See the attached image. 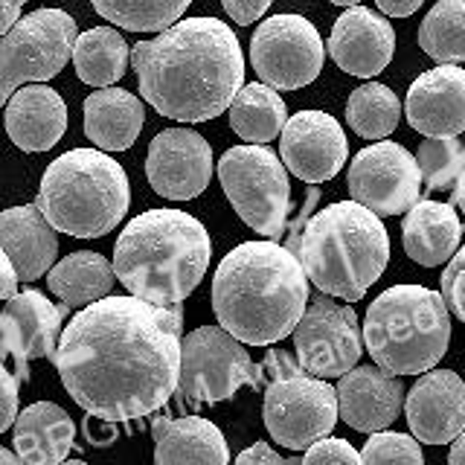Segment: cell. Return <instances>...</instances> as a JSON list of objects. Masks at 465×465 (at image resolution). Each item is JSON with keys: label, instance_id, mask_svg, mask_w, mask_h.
I'll use <instances>...</instances> for the list:
<instances>
[{"label": "cell", "instance_id": "49", "mask_svg": "<svg viewBox=\"0 0 465 465\" xmlns=\"http://www.w3.org/2000/svg\"><path fill=\"white\" fill-rule=\"evenodd\" d=\"M285 465H302V460H300V457H288Z\"/></svg>", "mask_w": 465, "mask_h": 465}, {"label": "cell", "instance_id": "16", "mask_svg": "<svg viewBox=\"0 0 465 465\" xmlns=\"http://www.w3.org/2000/svg\"><path fill=\"white\" fill-rule=\"evenodd\" d=\"M145 178L157 195L193 201L213 178V149L193 128H166L152 140L145 157Z\"/></svg>", "mask_w": 465, "mask_h": 465}, {"label": "cell", "instance_id": "21", "mask_svg": "<svg viewBox=\"0 0 465 465\" xmlns=\"http://www.w3.org/2000/svg\"><path fill=\"white\" fill-rule=\"evenodd\" d=\"M338 390V413L349 428L361 433L387 430L401 413L404 387L399 375L381 367H355L341 375Z\"/></svg>", "mask_w": 465, "mask_h": 465}, {"label": "cell", "instance_id": "15", "mask_svg": "<svg viewBox=\"0 0 465 465\" xmlns=\"http://www.w3.org/2000/svg\"><path fill=\"white\" fill-rule=\"evenodd\" d=\"M67 312L70 305H55L35 288L6 300L0 309V358L15 361L18 381H29V361L55 355Z\"/></svg>", "mask_w": 465, "mask_h": 465}, {"label": "cell", "instance_id": "33", "mask_svg": "<svg viewBox=\"0 0 465 465\" xmlns=\"http://www.w3.org/2000/svg\"><path fill=\"white\" fill-rule=\"evenodd\" d=\"M99 18L131 33H163L174 26L193 0H91Z\"/></svg>", "mask_w": 465, "mask_h": 465}, {"label": "cell", "instance_id": "19", "mask_svg": "<svg viewBox=\"0 0 465 465\" xmlns=\"http://www.w3.org/2000/svg\"><path fill=\"white\" fill-rule=\"evenodd\" d=\"M343 73L358 79L378 76L396 53V33L378 12L367 6L346 9L331 26L326 47Z\"/></svg>", "mask_w": 465, "mask_h": 465}, {"label": "cell", "instance_id": "38", "mask_svg": "<svg viewBox=\"0 0 465 465\" xmlns=\"http://www.w3.org/2000/svg\"><path fill=\"white\" fill-rule=\"evenodd\" d=\"M18 375H12L4 358H0V433L18 419Z\"/></svg>", "mask_w": 465, "mask_h": 465}, {"label": "cell", "instance_id": "1", "mask_svg": "<svg viewBox=\"0 0 465 465\" xmlns=\"http://www.w3.org/2000/svg\"><path fill=\"white\" fill-rule=\"evenodd\" d=\"M181 305L105 297L64 326L53 363L62 384L94 419L134 421L160 411L181 381Z\"/></svg>", "mask_w": 465, "mask_h": 465}, {"label": "cell", "instance_id": "17", "mask_svg": "<svg viewBox=\"0 0 465 465\" xmlns=\"http://www.w3.org/2000/svg\"><path fill=\"white\" fill-rule=\"evenodd\" d=\"M280 154L288 172L305 183H323L338 174L349 157L341 123L326 111H300L288 116L280 134Z\"/></svg>", "mask_w": 465, "mask_h": 465}, {"label": "cell", "instance_id": "50", "mask_svg": "<svg viewBox=\"0 0 465 465\" xmlns=\"http://www.w3.org/2000/svg\"><path fill=\"white\" fill-rule=\"evenodd\" d=\"M6 259V253H4V247H0V262H4Z\"/></svg>", "mask_w": 465, "mask_h": 465}, {"label": "cell", "instance_id": "18", "mask_svg": "<svg viewBox=\"0 0 465 465\" xmlns=\"http://www.w3.org/2000/svg\"><path fill=\"white\" fill-rule=\"evenodd\" d=\"M411 433L425 445H448L465 430V381L454 370H428L404 399Z\"/></svg>", "mask_w": 465, "mask_h": 465}, {"label": "cell", "instance_id": "5", "mask_svg": "<svg viewBox=\"0 0 465 465\" xmlns=\"http://www.w3.org/2000/svg\"><path fill=\"white\" fill-rule=\"evenodd\" d=\"M288 251L317 285L320 294L358 302L390 262V236L372 210L358 201L329 203L291 230Z\"/></svg>", "mask_w": 465, "mask_h": 465}, {"label": "cell", "instance_id": "7", "mask_svg": "<svg viewBox=\"0 0 465 465\" xmlns=\"http://www.w3.org/2000/svg\"><path fill=\"white\" fill-rule=\"evenodd\" d=\"M450 343V317L442 294L425 285H392L370 302L363 346L381 370L419 375L442 361Z\"/></svg>", "mask_w": 465, "mask_h": 465}, {"label": "cell", "instance_id": "44", "mask_svg": "<svg viewBox=\"0 0 465 465\" xmlns=\"http://www.w3.org/2000/svg\"><path fill=\"white\" fill-rule=\"evenodd\" d=\"M448 465H465V430L457 436L454 442H450V450H448Z\"/></svg>", "mask_w": 465, "mask_h": 465}, {"label": "cell", "instance_id": "22", "mask_svg": "<svg viewBox=\"0 0 465 465\" xmlns=\"http://www.w3.org/2000/svg\"><path fill=\"white\" fill-rule=\"evenodd\" d=\"M6 134L24 152H50L67 131V105L50 84H26L6 102Z\"/></svg>", "mask_w": 465, "mask_h": 465}, {"label": "cell", "instance_id": "48", "mask_svg": "<svg viewBox=\"0 0 465 465\" xmlns=\"http://www.w3.org/2000/svg\"><path fill=\"white\" fill-rule=\"evenodd\" d=\"M58 465H87L84 460H64V462H58Z\"/></svg>", "mask_w": 465, "mask_h": 465}, {"label": "cell", "instance_id": "30", "mask_svg": "<svg viewBox=\"0 0 465 465\" xmlns=\"http://www.w3.org/2000/svg\"><path fill=\"white\" fill-rule=\"evenodd\" d=\"M288 111L273 87L253 82L244 84L230 105V128L251 145H265L282 134Z\"/></svg>", "mask_w": 465, "mask_h": 465}, {"label": "cell", "instance_id": "45", "mask_svg": "<svg viewBox=\"0 0 465 465\" xmlns=\"http://www.w3.org/2000/svg\"><path fill=\"white\" fill-rule=\"evenodd\" d=\"M454 203L465 213V169H462L460 181H457V186H454Z\"/></svg>", "mask_w": 465, "mask_h": 465}, {"label": "cell", "instance_id": "31", "mask_svg": "<svg viewBox=\"0 0 465 465\" xmlns=\"http://www.w3.org/2000/svg\"><path fill=\"white\" fill-rule=\"evenodd\" d=\"M401 116V102L387 84L367 82L352 91L346 102V123L363 140H381L392 134Z\"/></svg>", "mask_w": 465, "mask_h": 465}, {"label": "cell", "instance_id": "39", "mask_svg": "<svg viewBox=\"0 0 465 465\" xmlns=\"http://www.w3.org/2000/svg\"><path fill=\"white\" fill-rule=\"evenodd\" d=\"M222 4H224V12L232 21L247 26V24H256L262 15L268 12V6L273 4V0H222Z\"/></svg>", "mask_w": 465, "mask_h": 465}, {"label": "cell", "instance_id": "26", "mask_svg": "<svg viewBox=\"0 0 465 465\" xmlns=\"http://www.w3.org/2000/svg\"><path fill=\"white\" fill-rule=\"evenodd\" d=\"M462 239V224L457 210L442 201H419L407 210L401 224V244L404 253L416 265L436 268L450 262Z\"/></svg>", "mask_w": 465, "mask_h": 465}, {"label": "cell", "instance_id": "20", "mask_svg": "<svg viewBox=\"0 0 465 465\" xmlns=\"http://www.w3.org/2000/svg\"><path fill=\"white\" fill-rule=\"evenodd\" d=\"M411 128L425 137H457L465 131V70L440 64L411 84L404 99Z\"/></svg>", "mask_w": 465, "mask_h": 465}, {"label": "cell", "instance_id": "43", "mask_svg": "<svg viewBox=\"0 0 465 465\" xmlns=\"http://www.w3.org/2000/svg\"><path fill=\"white\" fill-rule=\"evenodd\" d=\"M375 4L384 15H390V18H407V15H413L425 0H375Z\"/></svg>", "mask_w": 465, "mask_h": 465}, {"label": "cell", "instance_id": "13", "mask_svg": "<svg viewBox=\"0 0 465 465\" xmlns=\"http://www.w3.org/2000/svg\"><path fill=\"white\" fill-rule=\"evenodd\" d=\"M294 352L300 367L314 378H341L363 352V334L352 305L317 294L294 326Z\"/></svg>", "mask_w": 465, "mask_h": 465}, {"label": "cell", "instance_id": "8", "mask_svg": "<svg viewBox=\"0 0 465 465\" xmlns=\"http://www.w3.org/2000/svg\"><path fill=\"white\" fill-rule=\"evenodd\" d=\"M262 370L268 375L262 419L273 442L309 450L338 425V390L305 372L288 352L271 349Z\"/></svg>", "mask_w": 465, "mask_h": 465}, {"label": "cell", "instance_id": "14", "mask_svg": "<svg viewBox=\"0 0 465 465\" xmlns=\"http://www.w3.org/2000/svg\"><path fill=\"white\" fill-rule=\"evenodd\" d=\"M349 193L361 207L381 215H401L419 203L421 172L404 145L381 140L361 149L349 163Z\"/></svg>", "mask_w": 465, "mask_h": 465}, {"label": "cell", "instance_id": "10", "mask_svg": "<svg viewBox=\"0 0 465 465\" xmlns=\"http://www.w3.org/2000/svg\"><path fill=\"white\" fill-rule=\"evenodd\" d=\"M79 26L62 9L29 12L0 38V105L26 84H44L64 70Z\"/></svg>", "mask_w": 465, "mask_h": 465}, {"label": "cell", "instance_id": "41", "mask_svg": "<svg viewBox=\"0 0 465 465\" xmlns=\"http://www.w3.org/2000/svg\"><path fill=\"white\" fill-rule=\"evenodd\" d=\"M18 271H15V265L9 262V256L0 262V302L12 300L15 294H18Z\"/></svg>", "mask_w": 465, "mask_h": 465}, {"label": "cell", "instance_id": "25", "mask_svg": "<svg viewBox=\"0 0 465 465\" xmlns=\"http://www.w3.org/2000/svg\"><path fill=\"white\" fill-rule=\"evenodd\" d=\"M84 134L99 152H125L137 143L145 111L143 102L123 87H99L82 105Z\"/></svg>", "mask_w": 465, "mask_h": 465}, {"label": "cell", "instance_id": "4", "mask_svg": "<svg viewBox=\"0 0 465 465\" xmlns=\"http://www.w3.org/2000/svg\"><path fill=\"white\" fill-rule=\"evenodd\" d=\"M213 242L195 215L149 210L131 218L114 247V273L131 297L181 305L210 268Z\"/></svg>", "mask_w": 465, "mask_h": 465}, {"label": "cell", "instance_id": "27", "mask_svg": "<svg viewBox=\"0 0 465 465\" xmlns=\"http://www.w3.org/2000/svg\"><path fill=\"white\" fill-rule=\"evenodd\" d=\"M76 440L73 419L53 401H35L15 419V454L24 465H58Z\"/></svg>", "mask_w": 465, "mask_h": 465}, {"label": "cell", "instance_id": "47", "mask_svg": "<svg viewBox=\"0 0 465 465\" xmlns=\"http://www.w3.org/2000/svg\"><path fill=\"white\" fill-rule=\"evenodd\" d=\"M331 4H338V6H349V9H352V6H358V4H361V0H331Z\"/></svg>", "mask_w": 465, "mask_h": 465}, {"label": "cell", "instance_id": "35", "mask_svg": "<svg viewBox=\"0 0 465 465\" xmlns=\"http://www.w3.org/2000/svg\"><path fill=\"white\" fill-rule=\"evenodd\" d=\"M363 465H425L419 440L411 433L378 430L361 450Z\"/></svg>", "mask_w": 465, "mask_h": 465}, {"label": "cell", "instance_id": "11", "mask_svg": "<svg viewBox=\"0 0 465 465\" xmlns=\"http://www.w3.org/2000/svg\"><path fill=\"white\" fill-rule=\"evenodd\" d=\"M265 370L256 367L242 341L222 326H198L181 343L178 390L189 404H215L236 396L239 387H262Z\"/></svg>", "mask_w": 465, "mask_h": 465}, {"label": "cell", "instance_id": "37", "mask_svg": "<svg viewBox=\"0 0 465 465\" xmlns=\"http://www.w3.org/2000/svg\"><path fill=\"white\" fill-rule=\"evenodd\" d=\"M302 465H363L361 454L338 436H323L305 450Z\"/></svg>", "mask_w": 465, "mask_h": 465}, {"label": "cell", "instance_id": "12", "mask_svg": "<svg viewBox=\"0 0 465 465\" xmlns=\"http://www.w3.org/2000/svg\"><path fill=\"white\" fill-rule=\"evenodd\" d=\"M323 38L302 15H273L253 33L251 64L262 84L273 91H297L312 84L323 70Z\"/></svg>", "mask_w": 465, "mask_h": 465}, {"label": "cell", "instance_id": "2", "mask_svg": "<svg viewBox=\"0 0 465 465\" xmlns=\"http://www.w3.org/2000/svg\"><path fill=\"white\" fill-rule=\"evenodd\" d=\"M131 67L149 105L178 123H207L224 114L244 87L236 33L218 18H181L131 47Z\"/></svg>", "mask_w": 465, "mask_h": 465}, {"label": "cell", "instance_id": "36", "mask_svg": "<svg viewBox=\"0 0 465 465\" xmlns=\"http://www.w3.org/2000/svg\"><path fill=\"white\" fill-rule=\"evenodd\" d=\"M442 300L448 312L465 323V244L450 256L448 268L442 271Z\"/></svg>", "mask_w": 465, "mask_h": 465}, {"label": "cell", "instance_id": "40", "mask_svg": "<svg viewBox=\"0 0 465 465\" xmlns=\"http://www.w3.org/2000/svg\"><path fill=\"white\" fill-rule=\"evenodd\" d=\"M236 465H285V460L276 454L268 442H256L236 457Z\"/></svg>", "mask_w": 465, "mask_h": 465}, {"label": "cell", "instance_id": "42", "mask_svg": "<svg viewBox=\"0 0 465 465\" xmlns=\"http://www.w3.org/2000/svg\"><path fill=\"white\" fill-rule=\"evenodd\" d=\"M26 0H0V38L21 21V9Z\"/></svg>", "mask_w": 465, "mask_h": 465}, {"label": "cell", "instance_id": "32", "mask_svg": "<svg viewBox=\"0 0 465 465\" xmlns=\"http://www.w3.org/2000/svg\"><path fill=\"white\" fill-rule=\"evenodd\" d=\"M419 47L433 62H465V0H440L419 26Z\"/></svg>", "mask_w": 465, "mask_h": 465}, {"label": "cell", "instance_id": "28", "mask_svg": "<svg viewBox=\"0 0 465 465\" xmlns=\"http://www.w3.org/2000/svg\"><path fill=\"white\" fill-rule=\"evenodd\" d=\"M114 262H108L102 253L94 251H79L64 256L58 265L50 268L47 273V285L53 294L62 300L64 305H91L111 297L114 288Z\"/></svg>", "mask_w": 465, "mask_h": 465}, {"label": "cell", "instance_id": "9", "mask_svg": "<svg viewBox=\"0 0 465 465\" xmlns=\"http://www.w3.org/2000/svg\"><path fill=\"white\" fill-rule=\"evenodd\" d=\"M218 181L247 227L268 242L282 239L291 213V186L280 157L265 145H232L218 160Z\"/></svg>", "mask_w": 465, "mask_h": 465}, {"label": "cell", "instance_id": "23", "mask_svg": "<svg viewBox=\"0 0 465 465\" xmlns=\"http://www.w3.org/2000/svg\"><path fill=\"white\" fill-rule=\"evenodd\" d=\"M0 247L18 271V280L33 282L50 273L58 253V236L38 203H24L0 213Z\"/></svg>", "mask_w": 465, "mask_h": 465}, {"label": "cell", "instance_id": "34", "mask_svg": "<svg viewBox=\"0 0 465 465\" xmlns=\"http://www.w3.org/2000/svg\"><path fill=\"white\" fill-rule=\"evenodd\" d=\"M416 163L421 172V183L430 193H445L457 186L465 169V145L457 137H428L416 152Z\"/></svg>", "mask_w": 465, "mask_h": 465}, {"label": "cell", "instance_id": "29", "mask_svg": "<svg viewBox=\"0 0 465 465\" xmlns=\"http://www.w3.org/2000/svg\"><path fill=\"white\" fill-rule=\"evenodd\" d=\"M131 50L125 38L114 26H94L79 33L76 47H73V67L76 76L91 87H111L128 70Z\"/></svg>", "mask_w": 465, "mask_h": 465}, {"label": "cell", "instance_id": "6", "mask_svg": "<svg viewBox=\"0 0 465 465\" xmlns=\"http://www.w3.org/2000/svg\"><path fill=\"white\" fill-rule=\"evenodd\" d=\"M35 203L58 232L99 239L128 213V174L105 152L73 149L47 166Z\"/></svg>", "mask_w": 465, "mask_h": 465}, {"label": "cell", "instance_id": "46", "mask_svg": "<svg viewBox=\"0 0 465 465\" xmlns=\"http://www.w3.org/2000/svg\"><path fill=\"white\" fill-rule=\"evenodd\" d=\"M0 465H24V460L9 448H0Z\"/></svg>", "mask_w": 465, "mask_h": 465}, {"label": "cell", "instance_id": "3", "mask_svg": "<svg viewBox=\"0 0 465 465\" xmlns=\"http://www.w3.org/2000/svg\"><path fill=\"white\" fill-rule=\"evenodd\" d=\"M309 305V276L300 259L276 242H244L213 276L218 326L251 346L288 338Z\"/></svg>", "mask_w": 465, "mask_h": 465}, {"label": "cell", "instance_id": "24", "mask_svg": "<svg viewBox=\"0 0 465 465\" xmlns=\"http://www.w3.org/2000/svg\"><path fill=\"white\" fill-rule=\"evenodd\" d=\"M154 465H230L224 433L210 419L183 416L152 421Z\"/></svg>", "mask_w": 465, "mask_h": 465}]
</instances>
